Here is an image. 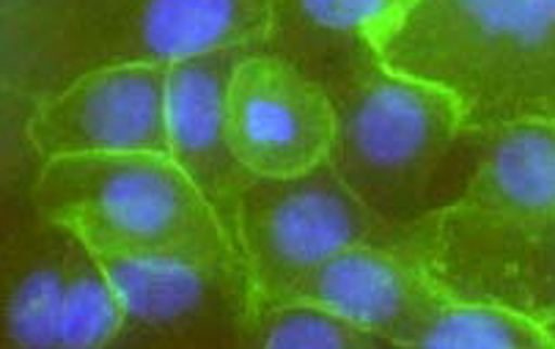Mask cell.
Masks as SVG:
<instances>
[{"label": "cell", "mask_w": 555, "mask_h": 349, "mask_svg": "<svg viewBox=\"0 0 555 349\" xmlns=\"http://www.w3.org/2000/svg\"><path fill=\"white\" fill-rule=\"evenodd\" d=\"M75 234L39 218L30 237L14 245L3 292V338L20 349L61 347L66 281Z\"/></svg>", "instance_id": "14"}, {"label": "cell", "mask_w": 555, "mask_h": 349, "mask_svg": "<svg viewBox=\"0 0 555 349\" xmlns=\"http://www.w3.org/2000/svg\"><path fill=\"white\" fill-rule=\"evenodd\" d=\"M209 53L168 64V157L202 190L234 240V209L250 173L229 143L225 94L240 59Z\"/></svg>", "instance_id": "11"}, {"label": "cell", "mask_w": 555, "mask_h": 349, "mask_svg": "<svg viewBox=\"0 0 555 349\" xmlns=\"http://www.w3.org/2000/svg\"><path fill=\"white\" fill-rule=\"evenodd\" d=\"M331 163L297 177H248L234 209V245L250 275L256 306L281 302L331 256L361 243H396Z\"/></svg>", "instance_id": "4"}, {"label": "cell", "mask_w": 555, "mask_h": 349, "mask_svg": "<svg viewBox=\"0 0 555 349\" xmlns=\"http://www.w3.org/2000/svg\"><path fill=\"white\" fill-rule=\"evenodd\" d=\"M327 94L336 113L327 163L377 218L404 231L456 204L467 127L449 91L377 55Z\"/></svg>", "instance_id": "2"}, {"label": "cell", "mask_w": 555, "mask_h": 349, "mask_svg": "<svg viewBox=\"0 0 555 349\" xmlns=\"http://www.w3.org/2000/svg\"><path fill=\"white\" fill-rule=\"evenodd\" d=\"M404 14L399 0H270L264 50L300 66L327 91L377 59Z\"/></svg>", "instance_id": "13"}, {"label": "cell", "mask_w": 555, "mask_h": 349, "mask_svg": "<svg viewBox=\"0 0 555 349\" xmlns=\"http://www.w3.org/2000/svg\"><path fill=\"white\" fill-rule=\"evenodd\" d=\"M399 3H402V7L408 9V12H410V7H415V3H418V0H399Z\"/></svg>", "instance_id": "17"}, {"label": "cell", "mask_w": 555, "mask_h": 349, "mask_svg": "<svg viewBox=\"0 0 555 349\" xmlns=\"http://www.w3.org/2000/svg\"><path fill=\"white\" fill-rule=\"evenodd\" d=\"M96 256L125 308L116 347H243L256 300L240 250Z\"/></svg>", "instance_id": "5"}, {"label": "cell", "mask_w": 555, "mask_h": 349, "mask_svg": "<svg viewBox=\"0 0 555 349\" xmlns=\"http://www.w3.org/2000/svg\"><path fill=\"white\" fill-rule=\"evenodd\" d=\"M402 240L449 295L503 302L555 341V220L514 223L446 207L404 229Z\"/></svg>", "instance_id": "6"}, {"label": "cell", "mask_w": 555, "mask_h": 349, "mask_svg": "<svg viewBox=\"0 0 555 349\" xmlns=\"http://www.w3.org/2000/svg\"><path fill=\"white\" fill-rule=\"evenodd\" d=\"M413 347L555 349V341L539 322L503 302L449 295L421 327Z\"/></svg>", "instance_id": "15"}, {"label": "cell", "mask_w": 555, "mask_h": 349, "mask_svg": "<svg viewBox=\"0 0 555 349\" xmlns=\"http://www.w3.org/2000/svg\"><path fill=\"white\" fill-rule=\"evenodd\" d=\"M34 209L36 218L75 231L94 254L236 250L212 204L166 152L48 160L36 179Z\"/></svg>", "instance_id": "3"}, {"label": "cell", "mask_w": 555, "mask_h": 349, "mask_svg": "<svg viewBox=\"0 0 555 349\" xmlns=\"http://www.w3.org/2000/svg\"><path fill=\"white\" fill-rule=\"evenodd\" d=\"M446 297L449 292L431 275L418 250L396 240L344 248L308 273L286 300L331 308L388 347H413L421 327Z\"/></svg>", "instance_id": "10"}, {"label": "cell", "mask_w": 555, "mask_h": 349, "mask_svg": "<svg viewBox=\"0 0 555 349\" xmlns=\"http://www.w3.org/2000/svg\"><path fill=\"white\" fill-rule=\"evenodd\" d=\"M270 0H96L75 59L86 69L118 61L173 64L267 48Z\"/></svg>", "instance_id": "9"}, {"label": "cell", "mask_w": 555, "mask_h": 349, "mask_svg": "<svg viewBox=\"0 0 555 349\" xmlns=\"http://www.w3.org/2000/svg\"><path fill=\"white\" fill-rule=\"evenodd\" d=\"M243 347L259 349H379V336L352 325L336 311L306 300L256 306L245 327Z\"/></svg>", "instance_id": "16"}, {"label": "cell", "mask_w": 555, "mask_h": 349, "mask_svg": "<svg viewBox=\"0 0 555 349\" xmlns=\"http://www.w3.org/2000/svg\"><path fill=\"white\" fill-rule=\"evenodd\" d=\"M225 121L231 152L250 177H297L331 160V94L300 66L267 50H254L234 66Z\"/></svg>", "instance_id": "8"}, {"label": "cell", "mask_w": 555, "mask_h": 349, "mask_svg": "<svg viewBox=\"0 0 555 349\" xmlns=\"http://www.w3.org/2000/svg\"><path fill=\"white\" fill-rule=\"evenodd\" d=\"M379 55L449 91L467 130L555 119V0H418Z\"/></svg>", "instance_id": "1"}, {"label": "cell", "mask_w": 555, "mask_h": 349, "mask_svg": "<svg viewBox=\"0 0 555 349\" xmlns=\"http://www.w3.org/2000/svg\"><path fill=\"white\" fill-rule=\"evenodd\" d=\"M25 135L42 163L75 154H168V64L118 61L83 69L34 107Z\"/></svg>", "instance_id": "7"}, {"label": "cell", "mask_w": 555, "mask_h": 349, "mask_svg": "<svg viewBox=\"0 0 555 349\" xmlns=\"http://www.w3.org/2000/svg\"><path fill=\"white\" fill-rule=\"evenodd\" d=\"M451 207L514 223L555 220V119L467 130L462 190Z\"/></svg>", "instance_id": "12"}]
</instances>
